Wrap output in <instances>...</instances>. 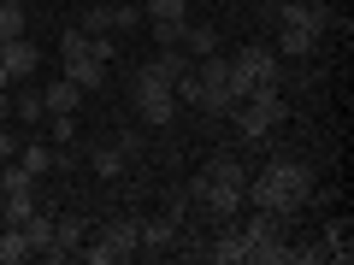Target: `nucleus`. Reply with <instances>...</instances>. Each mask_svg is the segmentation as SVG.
I'll return each instance as SVG.
<instances>
[{"label":"nucleus","instance_id":"nucleus-1","mask_svg":"<svg viewBox=\"0 0 354 265\" xmlns=\"http://www.w3.org/2000/svg\"><path fill=\"white\" fill-rule=\"evenodd\" d=\"M313 201V165L307 159H272L260 177L248 183V206H266V213H278L295 224V213Z\"/></svg>","mask_w":354,"mask_h":265},{"label":"nucleus","instance_id":"nucleus-2","mask_svg":"<svg viewBox=\"0 0 354 265\" xmlns=\"http://www.w3.org/2000/svg\"><path fill=\"white\" fill-rule=\"evenodd\" d=\"M330 24V6L325 0H278V59H307V53L319 48V36H325Z\"/></svg>","mask_w":354,"mask_h":265},{"label":"nucleus","instance_id":"nucleus-3","mask_svg":"<svg viewBox=\"0 0 354 265\" xmlns=\"http://www.w3.org/2000/svg\"><path fill=\"white\" fill-rule=\"evenodd\" d=\"M283 118H290L283 88H254L248 101H236V130H242V141H266Z\"/></svg>","mask_w":354,"mask_h":265},{"label":"nucleus","instance_id":"nucleus-4","mask_svg":"<svg viewBox=\"0 0 354 265\" xmlns=\"http://www.w3.org/2000/svg\"><path fill=\"white\" fill-rule=\"evenodd\" d=\"M283 83V65L272 48H242L236 59H230V95L236 101H248L254 88H278Z\"/></svg>","mask_w":354,"mask_h":265},{"label":"nucleus","instance_id":"nucleus-5","mask_svg":"<svg viewBox=\"0 0 354 265\" xmlns=\"http://www.w3.org/2000/svg\"><path fill=\"white\" fill-rule=\"evenodd\" d=\"M136 112H142V124H148V130H165L177 118V95H171V83L160 77V65H153V59L136 71Z\"/></svg>","mask_w":354,"mask_h":265},{"label":"nucleus","instance_id":"nucleus-6","mask_svg":"<svg viewBox=\"0 0 354 265\" xmlns=\"http://www.w3.org/2000/svg\"><path fill=\"white\" fill-rule=\"evenodd\" d=\"M88 265H124L142 253V236H136V218H113V224L101 230V236L88 242V248H77Z\"/></svg>","mask_w":354,"mask_h":265},{"label":"nucleus","instance_id":"nucleus-7","mask_svg":"<svg viewBox=\"0 0 354 265\" xmlns=\"http://www.w3.org/2000/svg\"><path fill=\"white\" fill-rule=\"evenodd\" d=\"M195 83H201V112H236V95H230V59H218V53H207V59H195Z\"/></svg>","mask_w":354,"mask_h":265},{"label":"nucleus","instance_id":"nucleus-8","mask_svg":"<svg viewBox=\"0 0 354 265\" xmlns=\"http://www.w3.org/2000/svg\"><path fill=\"white\" fill-rule=\"evenodd\" d=\"M189 201H201L207 213L225 224V218H236L242 206H248V183H213V177H195V183H189Z\"/></svg>","mask_w":354,"mask_h":265},{"label":"nucleus","instance_id":"nucleus-9","mask_svg":"<svg viewBox=\"0 0 354 265\" xmlns=\"http://www.w3.org/2000/svg\"><path fill=\"white\" fill-rule=\"evenodd\" d=\"M207 259H213V265H248V236H242L236 218H225V224H218V236H213V248H207Z\"/></svg>","mask_w":354,"mask_h":265},{"label":"nucleus","instance_id":"nucleus-10","mask_svg":"<svg viewBox=\"0 0 354 265\" xmlns=\"http://www.w3.org/2000/svg\"><path fill=\"white\" fill-rule=\"evenodd\" d=\"M0 65L12 71V83H24V77H30V71H36V65H41V48H36V41H30V36H12V41H6V48H0Z\"/></svg>","mask_w":354,"mask_h":265},{"label":"nucleus","instance_id":"nucleus-11","mask_svg":"<svg viewBox=\"0 0 354 265\" xmlns=\"http://www.w3.org/2000/svg\"><path fill=\"white\" fill-rule=\"evenodd\" d=\"M83 242H88V218L59 213V218H53V253H48V259H65V253H77Z\"/></svg>","mask_w":354,"mask_h":265},{"label":"nucleus","instance_id":"nucleus-12","mask_svg":"<svg viewBox=\"0 0 354 265\" xmlns=\"http://www.w3.org/2000/svg\"><path fill=\"white\" fill-rule=\"evenodd\" d=\"M136 236H142V248H148V253L171 248V242H177V213H160V218H136Z\"/></svg>","mask_w":354,"mask_h":265},{"label":"nucleus","instance_id":"nucleus-13","mask_svg":"<svg viewBox=\"0 0 354 265\" xmlns=\"http://www.w3.org/2000/svg\"><path fill=\"white\" fill-rule=\"evenodd\" d=\"M59 77H71V83H77V88L88 95V88H101V83H106V65H101V59H88V53H83V59H59Z\"/></svg>","mask_w":354,"mask_h":265},{"label":"nucleus","instance_id":"nucleus-14","mask_svg":"<svg viewBox=\"0 0 354 265\" xmlns=\"http://www.w3.org/2000/svg\"><path fill=\"white\" fill-rule=\"evenodd\" d=\"M18 230H24V248L30 253H53V213H41V206H36Z\"/></svg>","mask_w":354,"mask_h":265},{"label":"nucleus","instance_id":"nucleus-15","mask_svg":"<svg viewBox=\"0 0 354 265\" xmlns=\"http://www.w3.org/2000/svg\"><path fill=\"white\" fill-rule=\"evenodd\" d=\"M77 101H83V88H77L71 77H53V83L41 88V106H48V112H77Z\"/></svg>","mask_w":354,"mask_h":265},{"label":"nucleus","instance_id":"nucleus-16","mask_svg":"<svg viewBox=\"0 0 354 265\" xmlns=\"http://www.w3.org/2000/svg\"><path fill=\"white\" fill-rule=\"evenodd\" d=\"M18 165H24V171L41 183V177H48L53 165H59V153H53V148H41V141H24V148H18Z\"/></svg>","mask_w":354,"mask_h":265},{"label":"nucleus","instance_id":"nucleus-17","mask_svg":"<svg viewBox=\"0 0 354 265\" xmlns=\"http://www.w3.org/2000/svg\"><path fill=\"white\" fill-rule=\"evenodd\" d=\"M183 53H189V59L218 53V30H213V24H183Z\"/></svg>","mask_w":354,"mask_h":265},{"label":"nucleus","instance_id":"nucleus-18","mask_svg":"<svg viewBox=\"0 0 354 265\" xmlns=\"http://www.w3.org/2000/svg\"><path fill=\"white\" fill-rule=\"evenodd\" d=\"M142 18L148 24H183L189 18V0H142Z\"/></svg>","mask_w":354,"mask_h":265},{"label":"nucleus","instance_id":"nucleus-19","mask_svg":"<svg viewBox=\"0 0 354 265\" xmlns=\"http://www.w3.org/2000/svg\"><path fill=\"white\" fill-rule=\"evenodd\" d=\"M195 177H213V183H248V171H242V159H230V153H218V159H207Z\"/></svg>","mask_w":354,"mask_h":265},{"label":"nucleus","instance_id":"nucleus-20","mask_svg":"<svg viewBox=\"0 0 354 265\" xmlns=\"http://www.w3.org/2000/svg\"><path fill=\"white\" fill-rule=\"evenodd\" d=\"M0 189H6V195H36V177H30L18 159H6V165H0Z\"/></svg>","mask_w":354,"mask_h":265},{"label":"nucleus","instance_id":"nucleus-21","mask_svg":"<svg viewBox=\"0 0 354 265\" xmlns=\"http://www.w3.org/2000/svg\"><path fill=\"white\" fill-rule=\"evenodd\" d=\"M24 36V0H0V41Z\"/></svg>","mask_w":354,"mask_h":265},{"label":"nucleus","instance_id":"nucleus-22","mask_svg":"<svg viewBox=\"0 0 354 265\" xmlns=\"http://www.w3.org/2000/svg\"><path fill=\"white\" fill-rule=\"evenodd\" d=\"M24 230H18V224H6V230H0V265H18V259H24Z\"/></svg>","mask_w":354,"mask_h":265},{"label":"nucleus","instance_id":"nucleus-23","mask_svg":"<svg viewBox=\"0 0 354 265\" xmlns=\"http://www.w3.org/2000/svg\"><path fill=\"white\" fill-rule=\"evenodd\" d=\"M12 118H24V124H41V118H48V106H41L36 88H24V95L12 101Z\"/></svg>","mask_w":354,"mask_h":265},{"label":"nucleus","instance_id":"nucleus-24","mask_svg":"<svg viewBox=\"0 0 354 265\" xmlns=\"http://www.w3.org/2000/svg\"><path fill=\"white\" fill-rule=\"evenodd\" d=\"M142 24V0H124V6H113V36H124V30Z\"/></svg>","mask_w":354,"mask_h":265},{"label":"nucleus","instance_id":"nucleus-25","mask_svg":"<svg viewBox=\"0 0 354 265\" xmlns=\"http://www.w3.org/2000/svg\"><path fill=\"white\" fill-rule=\"evenodd\" d=\"M0 206H6V224H24V218L36 213V195H6Z\"/></svg>","mask_w":354,"mask_h":265},{"label":"nucleus","instance_id":"nucleus-26","mask_svg":"<svg viewBox=\"0 0 354 265\" xmlns=\"http://www.w3.org/2000/svg\"><path fill=\"white\" fill-rule=\"evenodd\" d=\"M88 53V30H65L59 36V59H83Z\"/></svg>","mask_w":354,"mask_h":265},{"label":"nucleus","instance_id":"nucleus-27","mask_svg":"<svg viewBox=\"0 0 354 265\" xmlns=\"http://www.w3.org/2000/svg\"><path fill=\"white\" fill-rule=\"evenodd\" d=\"M88 59H101V65H113V59H118V41H113V30H106V36H88Z\"/></svg>","mask_w":354,"mask_h":265},{"label":"nucleus","instance_id":"nucleus-28","mask_svg":"<svg viewBox=\"0 0 354 265\" xmlns=\"http://www.w3.org/2000/svg\"><path fill=\"white\" fill-rule=\"evenodd\" d=\"M118 171H124V153H118V148H101V153H95V177H118Z\"/></svg>","mask_w":354,"mask_h":265},{"label":"nucleus","instance_id":"nucleus-29","mask_svg":"<svg viewBox=\"0 0 354 265\" xmlns=\"http://www.w3.org/2000/svg\"><path fill=\"white\" fill-rule=\"evenodd\" d=\"M77 30H88V36H106L113 30V6H101V12H83V24Z\"/></svg>","mask_w":354,"mask_h":265},{"label":"nucleus","instance_id":"nucleus-30","mask_svg":"<svg viewBox=\"0 0 354 265\" xmlns=\"http://www.w3.org/2000/svg\"><path fill=\"white\" fill-rule=\"evenodd\" d=\"M183 24H189V18H183ZM183 24H153V41H160V48H183Z\"/></svg>","mask_w":354,"mask_h":265},{"label":"nucleus","instance_id":"nucleus-31","mask_svg":"<svg viewBox=\"0 0 354 265\" xmlns=\"http://www.w3.org/2000/svg\"><path fill=\"white\" fill-rule=\"evenodd\" d=\"M48 118H53V136H59V148H65V141L77 136V124H71V112H48Z\"/></svg>","mask_w":354,"mask_h":265},{"label":"nucleus","instance_id":"nucleus-32","mask_svg":"<svg viewBox=\"0 0 354 265\" xmlns=\"http://www.w3.org/2000/svg\"><path fill=\"white\" fill-rule=\"evenodd\" d=\"M6 118H12V95H6V88H0V124H6Z\"/></svg>","mask_w":354,"mask_h":265},{"label":"nucleus","instance_id":"nucleus-33","mask_svg":"<svg viewBox=\"0 0 354 265\" xmlns=\"http://www.w3.org/2000/svg\"><path fill=\"white\" fill-rule=\"evenodd\" d=\"M0 88H12V71H6V65H0Z\"/></svg>","mask_w":354,"mask_h":265},{"label":"nucleus","instance_id":"nucleus-34","mask_svg":"<svg viewBox=\"0 0 354 265\" xmlns=\"http://www.w3.org/2000/svg\"><path fill=\"white\" fill-rule=\"evenodd\" d=\"M0 48H6V41H0Z\"/></svg>","mask_w":354,"mask_h":265}]
</instances>
